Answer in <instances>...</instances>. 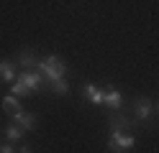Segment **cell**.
I'll return each instance as SVG.
<instances>
[{
  "instance_id": "obj_9",
  "label": "cell",
  "mask_w": 159,
  "mask_h": 153,
  "mask_svg": "<svg viewBox=\"0 0 159 153\" xmlns=\"http://www.w3.org/2000/svg\"><path fill=\"white\" fill-rule=\"evenodd\" d=\"M105 105L111 107V112H121V107H123V95H121L116 87H108V89H105Z\"/></svg>"
},
{
  "instance_id": "obj_5",
  "label": "cell",
  "mask_w": 159,
  "mask_h": 153,
  "mask_svg": "<svg viewBox=\"0 0 159 153\" xmlns=\"http://www.w3.org/2000/svg\"><path fill=\"white\" fill-rule=\"evenodd\" d=\"M108 125H111V130H118V133H131L136 128L134 117L123 115V112H111L108 115Z\"/></svg>"
},
{
  "instance_id": "obj_13",
  "label": "cell",
  "mask_w": 159,
  "mask_h": 153,
  "mask_svg": "<svg viewBox=\"0 0 159 153\" xmlns=\"http://www.w3.org/2000/svg\"><path fill=\"white\" fill-rule=\"evenodd\" d=\"M49 89H52L54 95H62V97H67V95H69V84H67V79L52 82V84H49Z\"/></svg>"
},
{
  "instance_id": "obj_14",
  "label": "cell",
  "mask_w": 159,
  "mask_h": 153,
  "mask_svg": "<svg viewBox=\"0 0 159 153\" xmlns=\"http://www.w3.org/2000/svg\"><path fill=\"white\" fill-rule=\"evenodd\" d=\"M11 95H13V97H28V89H26V87L21 84V82L16 79L13 84H11Z\"/></svg>"
},
{
  "instance_id": "obj_6",
  "label": "cell",
  "mask_w": 159,
  "mask_h": 153,
  "mask_svg": "<svg viewBox=\"0 0 159 153\" xmlns=\"http://www.w3.org/2000/svg\"><path fill=\"white\" fill-rule=\"evenodd\" d=\"M16 64L21 66V71H34V66H39V56L34 54V49H21L16 56Z\"/></svg>"
},
{
  "instance_id": "obj_11",
  "label": "cell",
  "mask_w": 159,
  "mask_h": 153,
  "mask_svg": "<svg viewBox=\"0 0 159 153\" xmlns=\"http://www.w3.org/2000/svg\"><path fill=\"white\" fill-rule=\"evenodd\" d=\"M3 107H5V112H8V115H16V112H21V100H18V97H13V95H5L3 97Z\"/></svg>"
},
{
  "instance_id": "obj_4",
  "label": "cell",
  "mask_w": 159,
  "mask_h": 153,
  "mask_svg": "<svg viewBox=\"0 0 159 153\" xmlns=\"http://www.w3.org/2000/svg\"><path fill=\"white\" fill-rule=\"evenodd\" d=\"M18 82L28 89V95H36V92L44 89V82H46V79L34 69V71H21V74H18Z\"/></svg>"
},
{
  "instance_id": "obj_3",
  "label": "cell",
  "mask_w": 159,
  "mask_h": 153,
  "mask_svg": "<svg viewBox=\"0 0 159 153\" xmlns=\"http://www.w3.org/2000/svg\"><path fill=\"white\" fill-rule=\"evenodd\" d=\"M154 115V102L149 97H136L134 100V122L136 125H149Z\"/></svg>"
},
{
  "instance_id": "obj_16",
  "label": "cell",
  "mask_w": 159,
  "mask_h": 153,
  "mask_svg": "<svg viewBox=\"0 0 159 153\" xmlns=\"http://www.w3.org/2000/svg\"><path fill=\"white\" fill-rule=\"evenodd\" d=\"M18 153H34V151H31V146H21V151H18Z\"/></svg>"
},
{
  "instance_id": "obj_8",
  "label": "cell",
  "mask_w": 159,
  "mask_h": 153,
  "mask_svg": "<svg viewBox=\"0 0 159 153\" xmlns=\"http://www.w3.org/2000/svg\"><path fill=\"white\" fill-rule=\"evenodd\" d=\"M85 97H87V102H93L95 107L105 105V89H100L98 84H93V82H87V84H85Z\"/></svg>"
},
{
  "instance_id": "obj_17",
  "label": "cell",
  "mask_w": 159,
  "mask_h": 153,
  "mask_svg": "<svg viewBox=\"0 0 159 153\" xmlns=\"http://www.w3.org/2000/svg\"><path fill=\"white\" fill-rule=\"evenodd\" d=\"M154 110H157V112H159V102H157V105H154Z\"/></svg>"
},
{
  "instance_id": "obj_12",
  "label": "cell",
  "mask_w": 159,
  "mask_h": 153,
  "mask_svg": "<svg viewBox=\"0 0 159 153\" xmlns=\"http://www.w3.org/2000/svg\"><path fill=\"white\" fill-rule=\"evenodd\" d=\"M5 138H8V143H18L23 138V130L16 125V122H11V125H5Z\"/></svg>"
},
{
  "instance_id": "obj_7",
  "label": "cell",
  "mask_w": 159,
  "mask_h": 153,
  "mask_svg": "<svg viewBox=\"0 0 159 153\" xmlns=\"http://www.w3.org/2000/svg\"><path fill=\"white\" fill-rule=\"evenodd\" d=\"M13 122H16V125L26 133V130H36V122H39V117H36V112L21 110V112H16V115H13Z\"/></svg>"
},
{
  "instance_id": "obj_2",
  "label": "cell",
  "mask_w": 159,
  "mask_h": 153,
  "mask_svg": "<svg viewBox=\"0 0 159 153\" xmlns=\"http://www.w3.org/2000/svg\"><path fill=\"white\" fill-rule=\"evenodd\" d=\"M134 146H136L134 133H118V130H111V135H108V151H111V153H128Z\"/></svg>"
},
{
  "instance_id": "obj_10",
  "label": "cell",
  "mask_w": 159,
  "mask_h": 153,
  "mask_svg": "<svg viewBox=\"0 0 159 153\" xmlns=\"http://www.w3.org/2000/svg\"><path fill=\"white\" fill-rule=\"evenodd\" d=\"M16 74H18V71H16V64H13V61L0 59V79H3L5 84H13V82L18 79Z\"/></svg>"
},
{
  "instance_id": "obj_15",
  "label": "cell",
  "mask_w": 159,
  "mask_h": 153,
  "mask_svg": "<svg viewBox=\"0 0 159 153\" xmlns=\"http://www.w3.org/2000/svg\"><path fill=\"white\" fill-rule=\"evenodd\" d=\"M0 153H16L13 143H3V146H0Z\"/></svg>"
},
{
  "instance_id": "obj_1",
  "label": "cell",
  "mask_w": 159,
  "mask_h": 153,
  "mask_svg": "<svg viewBox=\"0 0 159 153\" xmlns=\"http://www.w3.org/2000/svg\"><path fill=\"white\" fill-rule=\"evenodd\" d=\"M39 74H41L49 84H52V82L64 79V74H67L64 59L57 56V54H49V56H44V59H39Z\"/></svg>"
}]
</instances>
